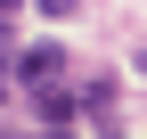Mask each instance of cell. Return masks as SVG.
I'll list each match as a JSON object with an SVG mask.
<instances>
[{
  "instance_id": "1",
  "label": "cell",
  "mask_w": 147,
  "mask_h": 139,
  "mask_svg": "<svg viewBox=\"0 0 147 139\" xmlns=\"http://www.w3.org/2000/svg\"><path fill=\"white\" fill-rule=\"evenodd\" d=\"M57 41H49V49H25V57H16V82H33V90H41V82H57Z\"/></svg>"
},
{
  "instance_id": "2",
  "label": "cell",
  "mask_w": 147,
  "mask_h": 139,
  "mask_svg": "<svg viewBox=\"0 0 147 139\" xmlns=\"http://www.w3.org/2000/svg\"><path fill=\"white\" fill-rule=\"evenodd\" d=\"M33 115H41L49 131H65V123H74V98H65V90H49V82H41V90H33Z\"/></svg>"
},
{
  "instance_id": "3",
  "label": "cell",
  "mask_w": 147,
  "mask_h": 139,
  "mask_svg": "<svg viewBox=\"0 0 147 139\" xmlns=\"http://www.w3.org/2000/svg\"><path fill=\"white\" fill-rule=\"evenodd\" d=\"M74 8H82V0H41V16H74Z\"/></svg>"
},
{
  "instance_id": "4",
  "label": "cell",
  "mask_w": 147,
  "mask_h": 139,
  "mask_svg": "<svg viewBox=\"0 0 147 139\" xmlns=\"http://www.w3.org/2000/svg\"><path fill=\"white\" fill-rule=\"evenodd\" d=\"M0 107H8V82H0Z\"/></svg>"
}]
</instances>
